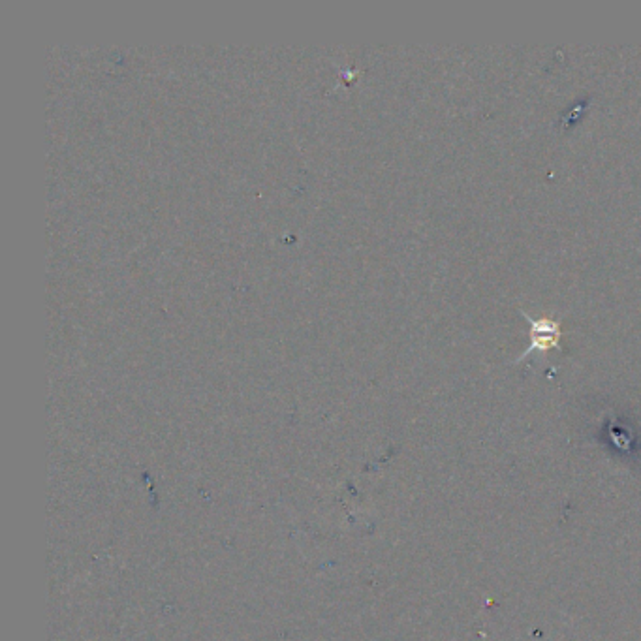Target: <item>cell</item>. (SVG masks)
<instances>
[{"label":"cell","instance_id":"6da1fadb","mask_svg":"<svg viewBox=\"0 0 641 641\" xmlns=\"http://www.w3.org/2000/svg\"><path fill=\"white\" fill-rule=\"evenodd\" d=\"M523 316L531 324V344L529 348L517 358V361L525 360L531 354H546L549 350H561V339H563V329L561 322L555 318H534L529 313L523 311Z\"/></svg>","mask_w":641,"mask_h":641}]
</instances>
